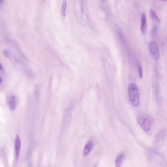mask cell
Listing matches in <instances>:
<instances>
[{
	"label": "cell",
	"instance_id": "1",
	"mask_svg": "<svg viewBox=\"0 0 167 167\" xmlns=\"http://www.w3.org/2000/svg\"><path fill=\"white\" fill-rule=\"evenodd\" d=\"M128 94L129 101L133 107H137L140 103V91L138 86L135 83L129 84Z\"/></svg>",
	"mask_w": 167,
	"mask_h": 167
},
{
	"label": "cell",
	"instance_id": "2",
	"mask_svg": "<svg viewBox=\"0 0 167 167\" xmlns=\"http://www.w3.org/2000/svg\"><path fill=\"white\" fill-rule=\"evenodd\" d=\"M137 121L139 125L144 131H148L154 124V118L151 115L143 113L138 116Z\"/></svg>",
	"mask_w": 167,
	"mask_h": 167
},
{
	"label": "cell",
	"instance_id": "3",
	"mask_svg": "<svg viewBox=\"0 0 167 167\" xmlns=\"http://www.w3.org/2000/svg\"><path fill=\"white\" fill-rule=\"evenodd\" d=\"M148 49L151 56L155 60H159L160 57L159 47L157 44L154 41H151L148 44Z\"/></svg>",
	"mask_w": 167,
	"mask_h": 167
},
{
	"label": "cell",
	"instance_id": "4",
	"mask_svg": "<svg viewBox=\"0 0 167 167\" xmlns=\"http://www.w3.org/2000/svg\"><path fill=\"white\" fill-rule=\"evenodd\" d=\"M21 141V139L18 135H17L15 140V157L16 160H18L19 157V154L20 151Z\"/></svg>",
	"mask_w": 167,
	"mask_h": 167
},
{
	"label": "cell",
	"instance_id": "5",
	"mask_svg": "<svg viewBox=\"0 0 167 167\" xmlns=\"http://www.w3.org/2000/svg\"><path fill=\"white\" fill-rule=\"evenodd\" d=\"M141 30L142 34H146L147 31V18L145 13H142L141 18Z\"/></svg>",
	"mask_w": 167,
	"mask_h": 167
},
{
	"label": "cell",
	"instance_id": "6",
	"mask_svg": "<svg viewBox=\"0 0 167 167\" xmlns=\"http://www.w3.org/2000/svg\"><path fill=\"white\" fill-rule=\"evenodd\" d=\"M17 106V99L15 95H11L9 99V107L11 111H14Z\"/></svg>",
	"mask_w": 167,
	"mask_h": 167
},
{
	"label": "cell",
	"instance_id": "7",
	"mask_svg": "<svg viewBox=\"0 0 167 167\" xmlns=\"http://www.w3.org/2000/svg\"><path fill=\"white\" fill-rule=\"evenodd\" d=\"M93 144L92 141H90L86 144L83 149V157H86L89 154L92 149Z\"/></svg>",
	"mask_w": 167,
	"mask_h": 167
},
{
	"label": "cell",
	"instance_id": "8",
	"mask_svg": "<svg viewBox=\"0 0 167 167\" xmlns=\"http://www.w3.org/2000/svg\"><path fill=\"white\" fill-rule=\"evenodd\" d=\"M124 154L123 153L119 154L115 159V167H121L122 163V160L124 159Z\"/></svg>",
	"mask_w": 167,
	"mask_h": 167
},
{
	"label": "cell",
	"instance_id": "9",
	"mask_svg": "<svg viewBox=\"0 0 167 167\" xmlns=\"http://www.w3.org/2000/svg\"><path fill=\"white\" fill-rule=\"evenodd\" d=\"M67 6V4L66 1H63L61 9V16L63 19L65 18L66 15Z\"/></svg>",
	"mask_w": 167,
	"mask_h": 167
},
{
	"label": "cell",
	"instance_id": "10",
	"mask_svg": "<svg viewBox=\"0 0 167 167\" xmlns=\"http://www.w3.org/2000/svg\"><path fill=\"white\" fill-rule=\"evenodd\" d=\"M150 15H151V18H152V20L154 21H155L156 22H158V23L160 22V20L159 19V17H158L157 15L151 9L150 10Z\"/></svg>",
	"mask_w": 167,
	"mask_h": 167
},
{
	"label": "cell",
	"instance_id": "11",
	"mask_svg": "<svg viewBox=\"0 0 167 167\" xmlns=\"http://www.w3.org/2000/svg\"><path fill=\"white\" fill-rule=\"evenodd\" d=\"M139 76L141 79H142L143 78V69L142 68V66L141 65H139Z\"/></svg>",
	"mask_w": 167,
	"mask_h": 167
},
{
	"label": "cell",
	"instance_id": "12",
	"mask_svg": "<svg viewBox=\"0 0 167 167\" xmlns=\"http://www.w3.org/2000/svg\"><path fill=\"white\" fill-rule=\"evenodd\" d=\"M4 56H6V57H7V58H10V53L7 50H4Z\"/></svg>",
	"mask_w": 167,
	"mask_h": 167
},
{
	"label": "cell",
	"instance_id": "13",
	"mask_svg": "<svg viewBox=\"0 0 167 167\" xmlns=\"http://www.w3.org/2000/svg\"><path fill=\"white\" fill-rule=\"evenodd\" d=\"M3 69V66L1 64V63L0 62V71H1Z\"/></svg>",
	"mask_w": 167,
	"mask_h": 167
},
{
	"label": "cell",
	"instance_id": "14",
	"mask_svg": "<svg viewBox=\"0 0 167 167\" xmlns=\"http://www.w3.org/2000/svg\"><path fill=\"white\" fill-rule=\"evenodd\" d=\"M1 78H0V84H1Z\"/></svg>",
	"mask_w": 167,
	"mask_h": 167
}]
</instances>
